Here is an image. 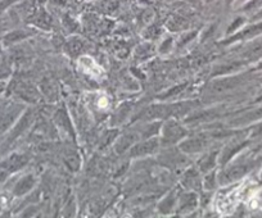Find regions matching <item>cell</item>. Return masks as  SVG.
Listing matches in <instances>:
<instances>
[{
  "instance_id": "1",
  "label": "cell",
  "mask_w": 262,
  "mask_h": 218,
  "mask_svg": "<svg viewBox=\"0 0 262 218\" xmlns=\"http://www.w3.org/2000/svg\"><path fill=\"white\" fill-rule=\"evenodd\" d=\"M79 67L83 70L85 74H90V76H99L102 74V70H100L99 66L94 62V59L90 58V56H83L80 58L79 60Z\"/></svg>"
},
{
  "instance_id": "2",
  "label": "cell",
  "mask_w": 262,
  "mask_h": 218,
  "mask_svg": "<svg viewBox=\"0 0 262 218\" xmlns=\"http://www.w3.org/2000/svg\"><path fill=\"white\" fill-rule=\"evenodd\" d=\"M99 106L100 108H107V106H108V100H107V98H102V100H99Z\"/></svg>"
}]
</instances>
